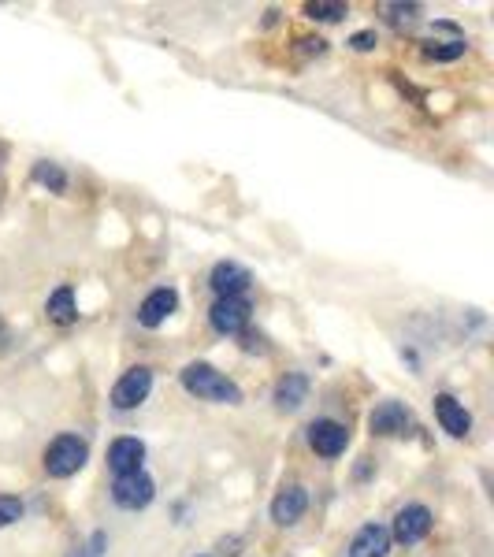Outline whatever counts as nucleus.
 Wrapping results in <instances>:
<instances>
[{
    "mask_svg": "<svg viewBox=\"0 0 494 557\" xmlns=\"http://www.w3.org/2000/svg\"><path fill=\"white\" fill-rule=\"evenodd\" d=\"M182 387L190 390L194 398H201V402H223V405L242 402L238 383H231V379L223 376V372H216L212 364H190V368L182 372Z\"/></svg>",
    "mask_w": 494,
    "mask_h": 557,
    "instance_id": "f257e3e1",
    "label": "nucleus"
},
{
    "mask_svg": "<svg viewBox=\"0 0 494 557\" xmlns=\"http://www.w3.org/2000/svg\"><path fill=\"white\" fill-rule=\"evenodd\" d=\"M86 442L78 439V435H60V439L49 442V450H45V472H49L52 480H67V476H75L78 468L86 465Z\"/></svg>",
    "mask_w": 494,
    "mask_h": 557,
    "instance_id": "f03ea898",
    "label": "nucleus"
},
{
    "mask_svg": "<svg viewBox=\"0 0 494 557\" xmlns=\"http://www.w3.org/2000/svg\"><path fill=\"white\" fill-rule=\"evenodd\" d=\"M153 480L145 476V472H130V476H116L112 483V498H116L119 509H145L153 502Z\"/></svg>",
    "mask_w": 494,
    "mask_h": 557,
    "instance_id": "7ed1b4c3",
    "label": "nucleus"
},
{
    "mask_svg": "<svg viewBox=\"0 0 494 557\" xmlns=\"http://www.w3.org/2000/svg\"><path fill=\"white\" fill-rule=\"evenodd\" d=\"M153 390V372L149 368H130L127 376L112 387V405L116 409H138Z\"/></svg>",
    "mask_w": 494,
    "mask_h": 557,
    "instance_id": "20e7f679",
    "label": "nucleus"
},
{
    "mask_svg": "<svg viewBox=\"0 0 494 557\" xmlns=\"http://www.w3.org/2000/svg\"><path fill=\"white\" fill-rule=\"evenodd\" d=\"M208 320L220 335H242L249 324V301L246 298H216L208 309Z\"/></svg>",
    "mask_w": 494,
    "mask_h": 557,
    "instance_id": "39448f33",
    "label": "nucleus"
},
{
    "mask_svg": "<svg viewBox=\"0 0 494 557\" xmlns=\"http://www.w3.org/2000/svg\"><path fill=\"white\" fill-rule=\"evenodd\" d=\"M428 532H431V509L428 506H405V509H398V517H394L390 539H398L402 546H413Z\"/></svg>",
    "mask_w": 494,
    "mask_h": 557,
    "instance_id": "423d86ee",
    "label": "nucleus"
},
{
    "mask_svg": "<svg viewBox=\"0 0 494 557\" xmlns=\"http://www.w3.org/2000/svg\"><path fill=\"white\" fill-rule=\"evenodd\" d=\"M212 290H216V298H242L249 290V283H253V275L242 268V264H231V260H223V264H216L212 268Z\"/></svg>",
    "mask_w": 494,
    "mask_h": 557,
    "instance_id": "0eeeda50",
    "label": "nucleus"
},
{
    "mask_svg": "<svg viewBox=\"0 0 494 557\" xmlns=\"http://www.w3.org/2000/svg\"><path fill=\"white\" fill-rule=\"evenodd\" d=\"M346 442H350V431L335 424V420H316L309 428V446L320 457H338L346 450Z\"/></svg>",
    "mask_w": 494,
    "mask_h": 557,
    "instance_id": "6e6552de",
    "label": "nucleus"
},
{
    "mask_svg": "<svg viewBox=\"0 0 494 557\" xmlns=\"http://www.w3.org/2000/svg\"><path fill=\"white\" fill-rule=\"evenodd\" d=\"M142 461H145V442L142 439H116L108 446V468L116 472V476H130V472H142Z\"/></svg>",
    "mask_w": 494,
    "mask_h": 557,
    "instance_id": "1a4fd4ad",
    "label": "nucleus"
},
{
    "mask_svg": "<svg viewBox=\"0 0 494 557\" xmlns=\"http://www.w3.org/2000/svg\"><path fill=\"white\" fill-rule=\"evenodd\" d=\"M435 416H439L442 431H450L454 439H465L468 428H472V416L454 394H435Z\"/></svg>",
    "mask_w": 494,
    "mask_h": 557,
    "instance_id": "9d476101",
    "label": "nucleus"
},
{
    "mask_svg": "<svg viewBox=\"0 0 494 557\" xmlns=\"http://www.w3.org/2000/svg\"><path fill=\"white\" fill-rule=\"evenodd\" d=\"M175 309H179V294H175L171 286H160V290H153V294L142 301V309H138V320H142L145 327H160Z\"/></svg>",
    "mask_w": 494,
    "mask_h": 557,
    "instance_id": "9b49d317",
    "label": "nucleus"
},
{
    "mask_svg": "<svg viewBox=\"0 0 494 557\" xmlns=\"http://www.w3.org/2000/svg\"><path fill=\"white\" fill-rule=\"evenodd\" d=\"M305 509H309L305 487H283L272 502V520L275 524H298V520L305 517Z\"/></svg>",
    "mask_w": 494,
    "mask_h": 557,
    "instance_id": "f8f14e48",
    "label": "nucleus"
},
{
    "mask_svg": "<svg viewBox=\"0 0 494 557\" xmlns=\"http://www.w3.org/2000/svg\"><path fill=\"white\" fill-rule=\"evenodd\" d=\"M390 550V532L383 524H364L361 532L353 535L350 554L346 557H387Z\"/></svg>",
    "mask_w": 494,
    "mask_h": 557,
    "instance_id": "ddd939ff",
    "label": "nucleus"
},
{
    "mask_svg": "<svg viewBox=\"0 0 494 557\" xmlns=\"http://www.w3.org/2000/svg\"><path fill=\"white\" fill-rule=\"evenodd\" d=\"M409 428H413V416H409V409L402 402H383L372 413V431L376 435H405Z\"/></svg>",
    "mask_w": 494,
    "mask_h": 557,
    "instance_id": "4468645a",
    "label": "nucleus"
},
{
    "mask_svg": "<svg viewBox=\"0 0 494 557\" xmlns=\"http://www.w3.org/2000/svg\"><path fill=\"white\" fill-rule=\"evenodd\" d=\"M305 394H309V379L301 376V372H290L286 379H279V387H275V405L279 409H298L305 402Z\"/></svg>",
    "mask_w": 494,
    "mask_h": 557,
    "instance_id": "2eb2a0df",
    "label": "nucleus"
},
{
    "mask_svg": "<svg viewBox=\"0 0 494 557\" xmlns=\"http://www.w3.org/2000/svg\"><path fill=\"white\" fill-rule=\"evenodd\" d=\"M45 312H49L52 324H60V327L75 324V316H78L75 312V290H71V286H60V290L45 301Z\"/></svg>",
    "mask_w": 494,
    "mask_h": 557,
    "instance_id": "dca6fc26",
    "label": "nucleus"
},
{
    "mask_svg": "<svg viewBox=\"0 0 494 557\" xmlns=\"http://www.w3.org/2000/svg\"><path fill=\"white\" fill-rule=\"evenodd\" d=\"M346 12H350V8H346L342 0H309V4H305V15H309V19H320V23H338Z\"/></svg>",
    "mask_w": 494,
    "mask_h": 557,
    "instance_id": "f3484780",
    "label": "nucleus"
},
{
    "mask_svg": "<svg viewBox=\"0 0 494 557\" xmlns=\"http://www.w3.org/2000/svg\"><path fill=\"white\" fill-rule=\"evenodd\" d=\"M34 179L45 182V186H49V190H56V194H60V190H64V186H67L64 171L56 168V164H45V160H41L38 168H34Z\"/></svg>",
    "mask_w": 494,
    "mask_h": 557,
    "instance_id": "a211bd4d",
    "label": "nucleus"
},
{
    "mask_svg": "<svg viewBox=\"0 0 494 557\" xmlns=\"http://www.w3.org/2000/svg\"><path fill=\"white\" fill-rule=\"evenodd\" d=\"M383 12H390V23L394 26H409V23H416L420 8H416V4H387Z\"/></svg>",
    "mask_w": 494,
    "mask_h": 557,
    "instance_id": "6ab92c4d",
    "label": "nucleus"
},
{
    "mask_svg": "<svg viewBox=\"0 0 494 557\" xmlns=\"http://www.w3.org/2000/svg\"><path fill=\"white\" fill-rule=\"evenodd\" d=\"M461 52H465V41L457 38V41H450V45H428L424 56H428V60H457Z\"/></svg>",
    "mask_w": 494,
    "mask_h": 557,
    "instance_id": "aec40b11",
    "label": "nucleus"
},
{
    "mask_svg": "<svg viewBox=\"0 0 494 557\" xmlns=\"http://www.w3.org/2000/svg\"><path fill=\"white\" fill-rule=\"evenodd\" d=\"M19 517H23V502L12 498V494H0V528H4V524H15Z\"/></svg>",
    "mask_w": 494,
    "mask_h": 557,
    "instance_id": "412c9836",
    "label": "nucleus"
},
{
    "mask_svg": "<svg viewBox=\"0 0 494 557\" xmlns=\"http://www.w3.org/2000/svg\"><path fill=\"white\" fill-rule=\"evenodd\" d=\"M350 45H353L357 52L376 49V34H372V30H361V34H353V38H350Z\"/></svg>",
    "mask_w": 494,
    "mask_h": 557,
    "instance_id": "4be33fe9",
    "label": "nucleus"
}]
</instances>
